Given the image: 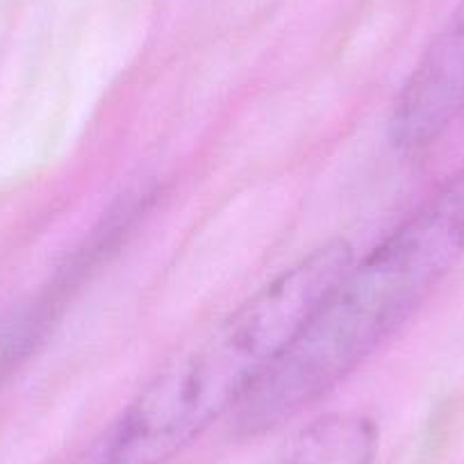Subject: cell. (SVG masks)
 Here are the masks:
<instances>
[{
	"label": "cell",
	"instance_id": "cell-1",
	"mask_svg": "<svg viewBox=\"0 0 464 464\" xmlns=\"http://www.w3.org/2000/svg\"><path fill=\"white\" fill-rule=\"evenodd\" d=\"M462 257L464 167L343 269L278 362L235 410V430L265 435L337 390L417 314Z\"/></svg>",
	"mask_w": 464,
	"mask_h": 464
},
{
	"label": "cell",
	"instance_id": "cell-2",
	"mask_svg": "<svg viewBox=\"0 0 464 464\" xmlns=\"http://www.w3.org/2000/svg\"><path fill=\"white\" fill-rule=\"evenodd\" d=\"M351 262L343 239L324 244L187 343L89 446L98 464H167L235 414Z\"/></svg>",
	"mask_w": 464,
	"mask_h": 464
},
{
	"label": "cell",
	"instance_id": "cell-3",
	"mask_svg": "<svg viewBox=\"0 0 464 464\" xmlns=\"http://www.w3.org/2000/svg\"><path fill=\"white\" fill-rule=\"evenodd\" d=\"M464 116V0L410 71L392 105L387 135L405 155L430 149Z\"/></svg>",
	"mask_w": 464,
	"mask_h": 464
},
{
	"label": "cell",
	"instance_id": "cell-4",
	"mask_svg": "<svg viewBox=\"0 0 464 464\" xmlns=\"http://www.w3.org/2000/svg\"><path fill=\"white\" fill-rule=\"evenodd\" d=\"M378 450L376 426L360 414H328L283 446L271 464H373Z\"/></svg>",
	"mask_w": 464,
	"mask_h": 464
},
{
	"label": "cell",
	"instance_id": "cell-5",
	"mask_svg": "<svg viewBox=\"0 0 464 464\" xmlns=\"http://www.w3.org/2000/svg\"><path fill=\"white\" fill-rule=\"evenodd\" d=\"M62 292L46 289L0 316V387L37 353L57 319Z\"/></svg>",
	"mask_w": 464,
	"mask_h": 464
}]
</instances>
